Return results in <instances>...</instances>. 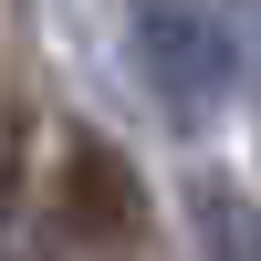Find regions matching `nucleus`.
<instances>
[{"label": "nucleus", "instance_id": "nucleus-1", "mask_svg": "<svg viewBox=\"0 0 261 261\" xmlns=\"http://www.w3.org/2000/svg\"><path fill=\"white\" fill-rule=\"evenodd\" d=\"M63 230H73L84 251H125L136 241V220H146V199H136V167L115 157L105 136H73L63 146Z\"/></svg>", "mask_w": 261, "mask_h": 261}]
</instances>
